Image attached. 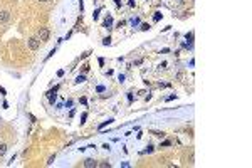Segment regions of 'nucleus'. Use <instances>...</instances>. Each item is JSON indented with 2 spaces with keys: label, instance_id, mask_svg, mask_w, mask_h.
Returning a JSON list of instances; mask_svg holds the SVG:
<instances>
[{
  "label": "nucleus",
  "instance_id": "obj_7",
  "mask_svg": "<svg viewBox=\"0 0 252 168\" xmlns=\"http://www.w3.org/2000/svg\"><path fill=\"white\" fill-rule=\"evenodd\" d=\"M7 150H9V148H7V145H3V143H2V145H0V156L5 155V153H7Z\"/></svg>",
  "mask_w": 252,
  "mask_h": 168
},
{
  "label": "nucleus",
  "instance_id": "obj_11",
  "mask_svg": "<svg viewBox=\"0 0 252 168\" xmlns=\"http://www.w3.org/2000/svg\"><path fill=\"white\" fill-rule=\"evenodd\" d=\"M153 135H155V136H158V138H163V136H165V133H160V131H153Z\"/></svg>",
  "mask_w": 252,
  "mask_h": 168
},
{
  "label": "nucleus",
  "instance_id": "obj_3",
  "mask_svg": "<svg viewBox=\"0 0 252 168\" xmlns=\"http://www.w3.org/2000/svg\"><path fill=\"white\" fill-rule=\"evenodd\" d=\"M10 20V12L9 10H0V24H5Z\"/></svg>",
  "mask_w": 252,
  "mask_h": 168
},
{
  "label": "nucleus",
  "instance_id": "obj_19",
  "mask_svg": "<svg viewBox=\"0 0 252 168\" xmlns=\"http://www.w3.org/2000/svg\"><path fill=\"white\" fill-rule=\"evenodd\" d=\"M131 24H133V25H136V24H139V19H133V20H131Z\"/></svg>",
  "mask_w": 252,
  "mask_h": 168
},
{
  "label": "nucleus",
  "instance_id": "obj_8",
  "mask_svg": "<svg viewBox=\"0 0 252 168\" xmlns=\"http://www.w3.org/2000/svg\"><path fill=\"white\" fill-rule=\"evenodd\" d=\"M113 121H114V119H108V121H104V123H101V124H99V129H103V128H104V126H108V124H111Z\"/></svg>",
  "mask_w": 252,
  "mask_h": 168
},
{
  "label": "nucleus",
  "instance_id": "obj_12",
  "mask_svg": "<svg viewBox=\"0 0 252 168\" xmlns=\"http://www.w3.org/2000/svg\"><path fill=\"white\" fill-rule=\"evenodd\" d=\"M99 12H101V9L94 10V13H92V19H98V17H99Z\"/></svg>",
  "mask_w": 252,
  "mask_h": 168
},
{
  "label": "nucleus",
  "instance_id": "obj_23",
  "mask_svg": "<svg viewBox=\"0 0 252 168\" xmlns=\"http://www.w3.org/2000/svg\"><path fill=\"white\" fill-rule=\"evenodd\" d=\"M29 118H30V121H32V123H36V116H34V114H29Z\"/></svg>",
  "mask_w": 252,
  "mask_h": 168
},
{
  "label": "nucleus",
  "instance_id": "obj_20",
  "mask_svg": "<svg viewBox=\"0 0 252 168\" xmlns=\"http://www.w3.org/2000/svg\"><path fill=\"white\" fill-rule=\"evenodd\" d=\"M86 118H88V114H86V113H84V114H82V116H81V123H84V121H86Z\"/></svg>",
  "mask_w": 252,
  "mask_h": 168
},
{
  "label": "nucleus",
  "instance_id": "obj_15",
  "mask_svg": "<svg viewBox=\"0 0 252 168\" xmlns=\"http://www.w3.org/2000/svg\"><path fill=\"white\" fill-rule=\"evenodd\" d=\"M153 150H155V148H153V146H148V148H146V150H145V151H143V153H151V151H153Z\"/></svg>",
  "mask_w": 252,
  "mask_h": 168
},
{
  "label": "nucleus",
  "instance_id": "obj_10",
  "mask_svg": "<svg viewBox=\"0 0 252 168\" xmlns=\"http://www.w3.org/2000/svg\"><path fill=\"white\" fill-rule=\"evenodd\" d=\"M160 19H162V13H160V12H156V13H155V17H153V20H155V22H158Z\"/></svg>",
  "mask_w": 252,
  "mask_h": 168
},
{
  "label": "nucleus",
  "instance_id": "obj_4",
  "mask_svg": "<svg viewBox=\"0 0 252 168\" xmlns=\"http://www.w3.org/2000/svg\"><path fill=\"white\" fill-rule=\"evenodd\" d=\"M57 91H59V86H56L54 89H50L49 92H47V98H49L50 103H54V101H56V98H57V94H56V92H57Z\"/></svg>",
  "mask_w": 252,
  "mask_h": 168
},
{
  "label": "nucleus",
  "instance_id": "obj_25",
  "mask_svg": "<svg viewBox=\"0 0 252 168\" xmlns=\"http://www.w3.org/2000/svg\"><path fill=\"white\" fill-rule=\"evenodd\" d=\"M114 2H116V5H119V0H114Z\"/></svg>",
  "mask_w": 252,
  "mask_h": 168
},
{
  "label": "nucleus",
  "instance_id": "obj_24",
  "mask_svg": "<svg viewBox=\"0 0 252 168\" xmlns=\"http://www.w3.org/2000/svg\"><path fill=\"white\" fill-rule=\"evenodd\" d=\"M170 145H172V141H168V140H166V141H163V146H170Z\"/></svg>",
  "mask_w": 252,
  "mask_h": 168
},
{
  "label": "nucleus",
  "instance_id": "obj_17",
  "mask_svg": "<svg viewBox=\"0 0 252 168\" xmlns=\"http://www.w3.org/2000/svg\"><path fill=\"white\" fill-rule=\"evenodd\" d=\"M54 54H56V49H52V51H50L49 54H47V59H49V57H52V56H54Z\"/></svg>",
  "mask_w": 252,
  "mask_h": 168
},
{
  "label": "nucleus",
  "instance_id": "obj_26",
  "mask_svg": "<svg viewBox=\"0 0 252 168\" xmlns=\"http://www.w3.org/2000/svg\"><path fill=\"white\" fill-rule=\"evenodd\" d=\"M39 2H49V0H39Z\"/></svg>",
  "mask_w": 252,
  "mask_h": 168
},
{
  "label": "nucleus",
  "instance_id": "obj_9",
  "mask_svg": "<svg viewBox=\"0 0 252 168\" xmlns=\"http://www.w3.org/2000/svg\"><path fill=\"white\" fill-rule=\"evenodd\" d=\"M84 81H86V76H82V74L76 78V82H77V84H81V82H84Z\"/></svg>",
  "mask_w": 252,
  "mask_h": 168
},
{
  "label": "nucleus",
  "instance_id": "obj_21",
  "mask_svg": "<svg viewBox=\"0 0 252 168\" xmlns=\"http://www.w3.org/2000/svg\"><path fill=\"white\" fill-rule=\"evenodd\" d=\"M96 91H98V92H103V91H104V86H98V89Z\"/></svg>",
  "mask_w": 252,
  "mask_h": 168
},
{
  "label": "nucleus",
  "instance_id": "obj_18",
  "mask_svg": "<svg viewBox=\"0 0 252 168\" xmlns=\"http://www.w3.org/2000/svg\"><path fill=\"white\" fill-rule=\"evenodd\" d=\"M82 71H84V72H88V71H89V64H84V66H82Z\"/></svg>",
  "mask_w": 252,
  "mask_h": 168
},
{
  "label": "nucleus",
  "instance_id": "obj_14",
  "mask_svg": "<svg viewBox=\"0 0 252 168\" xmlns=\"http://www.w3.org/2000/svg\"><path fill=\"white\" fill-rule=\"evenodd\" d=\"M98 167H103V168H106V167H108V168H109V167H111V165H109V163H108V161H104V163H99V165H98Z\"/></svg>",
  "mask_w": 252,
  "mask_h": 168
},
{
  "label": "nucleus",
  "instance_id": "obj_16",
  "mask_svg": "<svg viewBox=\"0 0 252 168\" xmlns=\"http://www.w3.org/2000/svg\"><path fill=\"white\" fill-rule=\"evenodd\" d=\"M148 29H150L148 24H143V25H141V30H148Z\"/></svg>",
  "mask_w": 252,
  "mask_h": 168
},
{
  "label": "nucleus",
  "instance_id": "obj_6",
  "mask_svg": "<svg viewBox=\"0 0 252 168\" xmlns=\"http://www.w3.org/2000/svg\"><path fill=\"white\" fill-rule=\"evenodd\" d=\"M103 25L106 27V29H109V27L113 25V17H106V20H104V24Z\"/></svg>",
  "mask_w": 252,
  "mask_h": 168
},
{
  "label": "nucleus",
  "instance_id": "obj_22",
  "mask_svg": "<svg viewBox=\"0 0 252 168\" xmlns=\"http://www.w3.org/2000/svg\"><path fill=\"white\" fill-rule=\"evenodd\" d=\"M57 76H59V78H62V76H64V71H62V69H61V71H57Z\"/></svg>",
  "mask_w": 252,
  "mask_h": 168
},
{
  "label": "nucleus",
  "instance_id": "obj_2",
  "mask_svg": "<svg viewBox=\"0 0 252 168\" xmlns=\"http://www.w3.org/2000/svg\"><path fill=\"white\" fill-rule=\"evenodd\" d=\"M29 47H30L32 51H37L39 47H40V40H39L37 37H30V39H29Z\"/></svg>",
  "mask_w": 252,
  "mask_h": 168
},
{
  "label": "nucleus",
  "instance_id": "obj_13",
  "mask_svg": "<svg viewBox=\"0 0 252 168\" xmlns=\"http://www.w3.org/2000/svg\"><path fill=\"white\" fill-rule=\"evenodd\" d=\"M103 44H104V46H109V44H111V39H109V37H106V39L103 40Z\"/></svg>",
  "mask_w": 252,
  "mask_h": 168
},
{
  "label": "nucleus",
  "instance_id": "obj_5",
  "mask_svg": "<svg viewBox=\"0 0 252 168\" xmlns=\"http://www.w3.org/2000/svg\"><path fill=\"white\" fill-rule=\"evenodd\" d=\"M84 167H86V168H92V167H98V163H96L94 160H91V158H88V160L84 161Z\"/></svg>",
  "mask_w": 252,
  "mask_h": 168
},
{
  "label": "nucleus",
  "instance_id": "obj_1",
  "mask_svg": "<svg viewBox=\"0 0 252 168\" xmlns=\"http://www.w3.org/2000/svg\"><path fill=\"white\" fill-rule=\"evenodd\" d=\"M49 35H50V32H49L47 27H40V29H39L37 39L40 40V42H47V40H49Z\"/></svg>",
  "mask_w": 252,
  "mask_h": 168
}]
</instances>
